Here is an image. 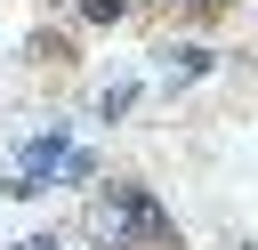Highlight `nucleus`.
<instances>
[{"mask_svg":"<svg viewBox=\"0 0 258 250\" xmlns=\"http://www.w3.org/2000/svg\"><path fill=\"white\" fill-rule=\"evenodd\" d=\"M81 16H89V24H113V16H121V0H81Z\"/></svg>","mask_w":258,"mask_h":250,"instance_id":"obj_3","label":"nucleus"},{"mask_svg":"<svg viewBox=\"0 0 258 250\" xmlns=\"http://www.w3.org/2000/svg\"><path fill=\"white\" fill-rule=\"evenodd\" d=\"M16 250H56V234H32V242H16Z\"/></svg>","mask_w":258,"mask_h":250,"instance_id":"obj_4","label":"nucleus"},{"mask_svg":"<svg viewBox=\"0 0 258 250\" xmlns=\"http://www.w3.org/2000/svg\"><path fill=\"white\" fill-rule=\"evenodd\" d=\"M129 105H137V81H113V89H105V97H97V113H105V121H121V113H129Z\"/></svg>","mask_w":258,"mask_h":250,"instance_id":"obj_2","label":"nucleus"},{"mask_svg":"<svg viewBox=\"0 0 258 250\" xmlns=\"http://www.w3.org/2000/svg\"><path fill=\"white\" fill-rule=\"evenodd\" d=\"M113 194H121V234H129V242H169V234H177L169 210H161L145 185H113Z\"/></svg>","mask_w":258,"mask_h":250,"instance_id":"obj_1","label":"nucleus"}]
</instances>
